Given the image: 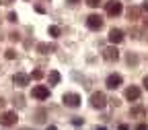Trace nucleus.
Returning a JSON list of instances; mask_svg holds the SVG:
<instances>
[{
  "label": "nucleus",
  "instance_id": "423d86ee",
  "mask_svg": "<svg viewBox=\"0 0 148 130\" xmlns=\"http://www.w3.org/2000/svg\"><path fill=\"white\" fill-rule=\"evenodd\" d=\"M31 95H33L35 99H47V97H49V89L43 87V85H37V87L31 91Z\"/></svg>",
  "mask_w": 148,
  "mask_h": 130
},
{
  "label": "nucleus",
  "instance_id": "dca6fc26",
  "mask_svg": "<svg viewBox=\"0 0 148 130\" xmlns=\"http://www.w3.org/2000/svg\"><path fill=\"white\" fill-rule=\"evenodd\" d=\"M37 50H39V54H47V52H51V50H53V46H47V44H39V46H37Z\"/></svg>",
  "mask_w": 148,
  "mask_h": 130
},
{
  "label": "nucleus",
  "instance_id": "20e7f679",
  "mask_svg": "<svg viewBox=\"0 0 148 130\" xmlns=\"http://www.w3.org/2000/svg\"><path fill=\"white\" fill-rule=\"evenodd\" d=\"M105 10H107L109 17H117V15H121V2H117V0H111V2L105 4Z\"/></svg>",
  "mask_w": 148,
  "mask_h": 130
},
{
  "label": "nucleus",
  "instance_id": "b1692460",
  "mask_svg": "<svg viewBox=\"0 0 148 130\" xmlns=\"http://www.w3.org/2000/svg\"><path fill=\"white\" fill-rule=\"evenodd\" d=\"M144 87H146V91H148V77H144Z\"/></svg>",
  "mask_w": 148,
  "mask_h": 130
},
{
  "label": "nucleus",
  "instance_id": "f03ea898",
  "mask_svg": "<svg viewBox=\"0 0 148 130\" xmlns=\"http://www.w3.org/2000/svg\"><path fill=\"white\" fill-rule=\"evenodd\" d=\"M62 101H64V105H68V107H78V105H80V95H78V93H64V95H62Z\"/></svg>",
  "mask_w": 148,
  "mask_h": 130
},
{
  "label": "nucleus",
  "instance_id": "4be33fe9",
  "mask_svg": "<svg viewBox=\"0 0 148 130\" xmlns=\"http://www.w3.org/2000/svg\"><path fill=\"white\" fill-rule=\"evenodd\" d=\"M10 39L12 41H18V33H10Z\"/></svg>",
  "mask_w": 148,
  "mask_h": 130
},
{
  "label": "nucleus",
  "instance_id": "9d476101",
  "mask_svg": "<svg viewBox=\"0 0 148 130\" xmlns=\"http://www.w3.org/2000/svg\"><path fill=\"white\" fill-rule=\"evenodd\" d=\"M109 41L111 44H121L123 41V31L121 29H111L109 31Z\"/></svg>",
  "mask_w": 148,
  "mask_h": 130
},
{
  "label": "nucleus",
  "instance_id": "cd10ccee",
  "mask_svg": "<svg viewBox=\"0 0 148 130\" xmlns=\"http://www.w3.org/2000/svg\"><path fill=\"white\" fill-rule=\"evenodd\" d=\"M142 8H144V10H148V2H144V6H142Z\"/></svg>",
  "mask_w": 148,
  "mask_h": 130
},
{
  "label": "nucleus",
  "instance_id": "393cba45",
  "mask_svg": "<svg viewBox=\"0 0 148 130\" xmlns=\"http://www.w3.org/2000/svg\"><path fill=\"white\" fill-rule=\"evenodd\" d=\"M68 2H70V4H76V2H80V0H68Z\"/></svg>",
  "mask_w": 148,
  "mask_h": 130
},
{
  "label": "nucleus",
  "instance_id": "6ab92c4d",
  "mask_svg": "<svg viewBox=\"0 0 148 130\" xmlns=\"http://www.w3.org/2000/svg\"><path fill=\"white\" fill-rule=\"evenodd\" d=\"M4 56H6V60H12L14 56H16V52H14V50H6V54H4Z\"/></svg>",
  "mask_w": 148,
  "mask_h": 130
},
{
  "label": "nucleus",
  "instance_id": "a878e982",
  "mask_svg": "<svg viewBox=\"0 0 148 130\" xmlns=\"http://www.w3.org/2000/svg\"><path fill=\"white\" fill-rule=\"evenodd\" d=\"M45 130H58V128H56V126H47Z\"/></svg>",
  "mask_w": 148,
  "mask_h": 130
},
{
  "label": "nucleus",
  "instance_id": "f8f14e48",
  "mask_svg": "<svg viewBox=\"0 0 148 130\" xmlns=\"http://www.w3.org/2000/svg\"><path fill=\"white\" fill-rule=\"evenodd\" d=\"M60 79H62V77H60V72H58V70H51V72L47 74L49 85H58V83H60Z\"/></svg>",
  "mask_w": 148,
  "mask_h": 130
},
{
  "label": "nucleus",
  "instance_id": "a211bd4d",
  "mask_svg": "<svg viewBox=\"0 0 148 130\" xmlns=\"http://www.w3.org/2000/svg\"><path fill=\"white\" fill-rule=\"evenodd\" d=\"M86 4H88L90 8H95V6H99V4H101V0H86Z\"/></svg>",
  "mask_w": 148,
  "mask_h": 130
},
{
  "label": "nucleus",
  "instance_id": "5701e85b",
  "mask_svg": "<svg viewBox=\"0 0 148 130\" xmlns=\"http://www.w3.org/2000/svg\"><path fill=\"white\" fill-rule=\"evenodd\" d=\"M117 130H130V126H127V124H119V128H117Z\"/></svg>",
  "mask_w": 148,
  "mask_h": 130
},
{
  "label": "nucleus",
  "instance_id": "ddd939ff",
  "mask_svg": "<svg viewBox=\"0 0 148 130\" xmlns=\"http://www.w3.org/2000/svg\"><path fill=\"white\" fill-rule=\"evenodd\" d=\"M127 19H130V21H138V19H140V8L138 6H132V8L127 10Z\"/></svg>",
  "mask_w": 148,
  "mask_h": 130
},
{
  "label": "nucleus",
  "instance_id": "6e6552de",
  "mask_svg": "<svg viewBox=\"0 0 148 130\" xmlns=\"http://www.w3.org/2000/svg\"><path fill=\"white\" fill-rule=\"evenodd\" d=\"M125 99H127V101H138V99H140V89L134 87V85H130V87L125 89Z\"/></svg>",
  "mask_w": 148,
  "mask_h": 130
},
{
  "label": "nucleus",
  "instance_id": "9b49d317",
  "mask_svg": "<svg viewBox=\"0 0 148 130\" xmlns=\"http://www.w3.org/2000/svg\"><path fill=\"white\" fill-rule=\"evenodd\" d=\"M121 85V77H119V74H109V77H107V87L109 89H117Z\"/></svg>",
  "mask_w": 148,
  "mask_h": 130
},
{
  "label": "nucleus",
  "instance_id": "c85d7f7f",
  "mask_svg": "<svg viewBox=\"0 0 148 130\" xmlns=\"http://www.w3.org/2000/svg\"><path fill=\"white\" fill-rule=\"evenodd\" d=\"M144 25H146V27H148V17H146V19H144Z\"/></svg>",
  "mask_w": 148,
  "mask_h": 130
},
{
  "label": "nucleus",
  "instance_id": "412c9836",
  "mask_svg": "<svg viewBox=\"0 0 148 130\" xmlns=\"http://www.w3.org/2000/svg\"><path fill=\"white\" fill-rule=\"evenodd\" d=\"M8 21H12V23L16 21V15H14V12H10V15H8Z\"/></svg>",
  "mask_w": 148,
  "mask_h": 130
},
{
  "label": "nucleus",
  "instance_id": "39448f33",
  "mask_svg": "<svg viewBox=\"0 0 148 130\" xmlns=\"http://www.w3.org/2000/svg\"><path fill=\"white\" fill-rule=\"evenodd\" d=\"M103 58H105L107 62H115V60L119 58V52H117V48H115V46H109V48H105V50H103Z\"/></svg>",
  "mask_w": 148,
  "mask_h": 130
},
{
  "label": "nucleus",
  "instance_id": "aec40b11",
  "mask_svg": "<svg viewBox=\"0 0 148 130\" xmlns=\"http://www.w3.org/2000/svg\"><path fill=\"white\" fill-rule=\"evenodd\" d=\"M41 77H43L41 70H35V72H33V79H41Z\"/></svg>",
  "mask_w": 148,
  "mask_h": 130
},
{
  "label": "nucleus",
  "instance_id": "1a4fd4ad",
  "mask_svg": "<svg viewBox=\"0 0 148 130\" xmlns=\"http://www.w3.org/2000/svg\"><path fill=\"white\" fill-rule=\"evenodd\" d=\"M29 74H25V72H16L14 77H12V83L16 85V87H25V85H29Z\"/></svg>",
  "mask_w": 148,
  "mask_h": 130
},
{
  "label": "nucleus",
  "instance_id": "f3484780",
  "mask_svg": "<svg viewBox=\"0 0 148 130\" xmlns=\"http://www.w3.org/2000/svg\"><path fill=\"white\" fill-rule=\"evenodd\" d=\"M60 33H62V29H60V27H56V25H53V27H49V35H51V37H60Z\"/></svg>",
  "mask_w": 148,
  "mask_h": 130
},
{
  "label": "nucleus",
  "instance_id": "2eb2a0df",
  "mask_svg": "<svg viewBox=\"0 0 148 130\" xmlns=\"http://www.w3.org/2000/svg\"><path fill=\"white\" fill-rule=\"evenodd\" d=\"M125 62H127L130 66H136V64H138V56H136V54H127Z\"/></svg>",
  "mask_w": 148,
  "mask_h": 130
},
{
  "label": "nucleus",
  "instance_id": "f257e3e1",
  "mask_svg": "<svg viewBox=\"0 0 148 130\" xmlns=\"http://www.w3.org/2000/svg\"><path fill=\"white\" fill-rule=\"evenodd\" d=\"M90 105L95 107V109H103L107 105V97H105V93L97 91V93H92V97H90Z\"/></svg>",
  "mask_w": 148,
  "mask_h": 130
},
{
  "label": "nucleus",
  "instance_id": "0eeeda50",
  "mask_svg": "<svg viewBox=\"0 0 148 130\" xmlns=\"http://www.w3.org/2000/svg\"><path fill=\"white\" fill-rule=\"evenodd\" d=\"M16 120H18V118H16L14 111H4L2 118H0V124H2V126H14Z\"/></svg>",
  "mask_w": 148,
  "mask_h": 130
},
{
  "label": "nucleus",
  "instance_id": "4468645a",
  "mask_svg": "<svg viewBox=\"0 0 148 130\" xmlns=\"http://www.w3.org/2000/svg\"><path fill=\"white\" fill-rule=\"evenodd\" d=\"M130 116H132V118H144V116H146V109L134 107V109H130Z\"/></svg>",
  "mask_w": 148,
  "mask_h": 130
},
{
  "label": "nucleus",
  "instance_id": "bb28decb",
  "mask_svg": "<svg viewBox=\"0 0 148 130\" xmlns=\"http://www.w3.org/2000/svg\"><path fill=\"white\" fill-rule=\"evenodd\" d=\"M95 130H107V128H105V126H97Z\"/></svg>",
  "mask_w": 148,
  "mask_h": 130
},
{
  "label": "nucleus",
  "instance_id": "7ed1b4c3",
  "mask_svg": "<svg viewBox=\"0 0 148 130\" xmlns=\"http://www.w3.org/2000/svg\"><path fill=\"white\" fill-rule=\"evenodd\" d=\"M86 25H88V29H92V31H99V29L103 27V19H101L99 15H88V17H86Z\"/></svg>",
  "mask_w": 148,
  "mask_h": 130
}]
</instances>
